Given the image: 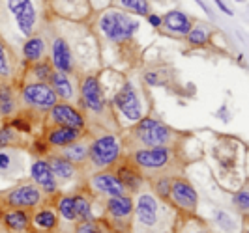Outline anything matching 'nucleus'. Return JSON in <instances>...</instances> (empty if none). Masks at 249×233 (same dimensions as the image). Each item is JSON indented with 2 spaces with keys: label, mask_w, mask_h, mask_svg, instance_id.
<instances>
[{
  "label": "nucleus",
  "mask_w": 249,
  "mask_h": 233,
  "mask_svg": "<svg viewBox=\"0 0 249 233\" xmlns=\"http://www.w3.org/2000/svg\"><path fill=\"white\" fill-rule=\"evenodd\" d=\"M100 28L111 41L122 43V41H127L137 32L139 23L135 19H131L129 15H125V13L111 10V12L103 13V17L100 21Z\"/></svg>",
  "instance_id": "f257e3e1"
},
{
  "label": "nucleus",
  "mask_w": 249,
  "mask_h": 233,
  "mask_svg": "<svg viewBox=\"0 0 249 233\" xmlns=\"http://www.w3.org/2000/svg\"><path fill=\"white\" fill-rule=\"evenodd\" d=\"M135 138L146 147H167L173 142V131L165 123L144 118L135 125Z\"/></svg>",
  "instance_id": "f03ea898"
},
{
  "label": "nucleus",
  "mask_w": 249,
  "mask_h": 233,
  "mask_svg": "<svg viewBox=\"0 0 249 233\" xmlns=\"http://www.w3.org/2000/svg\"><path fill=\"white\" fill-rule=\"evenodd\" d=\"M88 157L96 168H105L112 162H116L120 157V144L118 138L112 135L100 136L88 146Z\"/></svg>",
  "instance_id": "7ed1b4c3"
},
{
  "label": "nucleus",
  "mask_w": 249,
  "mask_h": 233,
  "mask_svg": "<svg viewBox=\"0 0 249 233\" xmlns=\"http://www.w3.org/2000/svg\"><path fill=\"white\" fill-rule=\"evenodd\" d=\"M21 97L28 107H34L37 110H51L58 101L53 88L47 82H30L23 86Z\"/></svg>",
  "instance_id": "20e7f679"
},
{
  "label": "nucleus",
  "mask_w": 249,
  "mask_h": 233,
  "mask_svg": "<svg viewBox=\"0 0 249 233\" xmlns=\"http://www.w3.org/2000/svg\"><path fill=\"white\" fill-rule=\"evenodd\" d=\"M133 160L142 170H161L171 160V149L169 147H146L137 149L133 153Z\"/></svg>",
  "instance_id": "39448f33"
},
{
  "label": "nucleus",
  "mask_w": 249,
  "mask_h": 233,
  "mask_svg": "<svg viewBox=\"0 0 249 233\" xmlns=\"http://www.w3.org/2000/svg\"><path fill=\"white\" fill-rule=\"evenodd\" d=\"M114 107L124 114L129 122H139L142 110H141V101H139L137 93L129 82H125L124 88L114 95Z\"/></svg>",
  "instance_id": "423d86ee"
},
{
  "label": "nucleus",
  "mask_w": 249,
  "mask_h": 233,
  "mask_svg": "<svg viewBox=\"0 0 249 233\" xmlns=\"http://www.w3.org/2000/svg\"><path fill=\"white\" fill-rule=\"evenodd\" d=\"M49 118L58 127H70V129H77V131H81L85 127L83 114L77 109H73L70 103H56L49 110Z\"/></svg>",
  "instance_id": "0eeeda50"
},
{
  "label": "nucleus",
  "mask_w": 249,
  "mask_h": 233,
  "mask_svg": "<svg viewBox=\"0 0 249 233\" xmlns=\"http://www.w3.org/2000/svg\"><path fill=\"white\" fill-rule=\"evenodd\" d=\"M81 101L90 112L100 114L105 109V95L96 77H87L81 84Z\"/></svg>",
  "instance_id": "6e6552de"
},
{
  "label": "nucleus",
  "mask_w": 249,
  "mask_h": 233,
  "mask_svg": "<svg viewBox=\"0 0 249 233\" xmlns=\"http://www.w3.org/2000/svg\"><path fill=\"white\" fill-rule=\"evenodd\" d=\"M6 202L12 207L19 209L36 207L37 203L41 202V190L37 186H34V185H21V186L13 188V190H10L6 194Z\"/></svg>",
  "instance_id": "1a4fd4ad"
},
{
  "label": "nucleus",
  "mask_w": 249,
  "mask_h": 233,
  "mask_svg": "<svg viewBox=\"0 0 249 233\" xmlns=\"http://www.w3.org/2000/svg\"><path fill=\"white\" fill-rule=\"evenodd\" d=\"M169 198L175 202L178 207L184 211L193 213L197 209V192L191 185L184 181V179H175L171 181V190H169Z\"/></svg>",
  "instance_id": "9d476101"
},
{
  "label": "nucleus",
  "mask_w": 249,
  "mask_h": 233,
  "mask_svg": "<svg viewBox=\"0 0 249 233\" xmlns=\"http://www.w3.org/2000/svg\"><path fill=\"white\" fill-rule=\"evenodd\" d=\"M51 65H54V69L64 75L73 71V54L68 41L62 37H56L51 45Z\"/></svg>",
  "instance_id": "9b49d317"
},
{
  "label": "nucleus",
  "mask_w": 249,
  "mask_h": 233,
  "mask_svg": "<svg viewBox=\"0 0 249 233\" xmlns=\"http://www.w3.org/2000/svg\"><path fill=\"white\" fill-rule=\"evenodd\" d=\"M8 8L15 15V21L19 25V30L25 36H32V30L36 25V10L32 2H10Z\"/></svg>",
  "instance_id": "f8f14e48"
},
{
  "label": "nucleus",
  "mask_w": 249,
  "mask_h": 233,
  "mask_svg": "<svg viewBox=\"0 0 249 233\" xmlns=\"http://www.w3.org/2000/svg\"><path fill=\"white\" fill-rule=\"evenodd\" d=\"M92 186L101 192V194H107V196H122L124 194V185L120 183V179L116 177V173H96L92 177Z\"/></svg>",
  "instance_id": "ddd939ff"
},
{
  "label": "nucleus",
  "mask_w": 249,
  "mask_h": 233,
  "mask_svg": "<svg viewBox=\"0 0 249 233\" xmlns=\"http://www.w3.org/2000/svg\"><path fill=\"white\" fill-rule=\"evenodd\" d=\"M30 173H32V179L39 185V188H43L45 192L51 194V192L56 190V177L51 172L47 160H36V162L32 164Z\"/></svg>",
  "instance_id": "4468645a"
},
{
  "label": "nucleus",
  "mask_w": 249,
  "mask_h": 233,
  "mask_svg": "<svg viewBox=\"0 0 249 233\" xmlns=\"http://www.w3.org/2000/svg\"><path fill=\"white\" fill-rule=\"evenodd\" d=\"M137 218L142 226H154L158 222V202L150 194H141L137 202Z\"/></svg>",
  "instance_id": "2eb2a0df"
},
{
  "label": "nucleus",
  "mask_w": 249,
  "mask_h": 233,
  "mask_svg": "<svg viewBox=\"0 0 249 233\" xmlns=\"http://www.w3.org/2000/svg\"><path fill=\"white\" fill-rule=\"evenodd\" d=\"M161 25H165V28L169 30V32H175V34H180V36H187L189 32H191V19L187 17L186 13L178 12H169L165 17L161 19Z\"/></svg>",
  "instance_id": "dca6fc26"
},
{
  "label": "nucleus",
  "mask_w": 249,
  "mask_h": 233,
  "mask_svg": "<svg viewBox=\"0 0 249 233\" xmlns=\"http://www.w3.org/2000/svg\"><path fill=\"white\" fill-rule=\"evenodd\" d=\"M79 136H81V131H77V129H70V127H53L49 129V133H47V142H49L51 146H58V147H66L70 146V144H73L79 140Z\"/></svg>",
  "instance_id": "f3484780"
},
{
  "label": "nucleus",
  "mask_w": 249,
  "mask_h": 233,
  "mask_svg": "<svg viewBox=\"0 0 249 233\" xmlns=\"http://www.w3.org/2000/svg\"><path fill=\"white\" fill-rule=\"evenodd\" d=\"M49 86L53 88L54 95L64 99V101H71V99L75 97L73 84H71V80H70L68 75L53 71V75H51V78H49Z\"/></svg>",
  "instance_id": "a211bd4d"
},
{
  "label": "nucleus",
  "mask_w": 249,
  "mask_h": 233,
  "mask_svg": "<svg viewBox=\"0 0 249 233\" xmlns=\"http://www.w3.org/2000/svg\"><path fill=\"white\" fill-rule=\"evenodd\" d=\"M107 211L114 218H127L131 215V211H133V200L129 196H125V194L112 196L107 202Z\"/></svg>",
  "instance_id": "6ab92c4d"
},
{
  "label": "nucleus",
  "mask_w": 249,
  "mask_h": 233,
  "mask_svg": "<svg viewBox=\"0 0 249 233\" xmlns=\"http://www.w3.org/2000/svg\"><path fill=\"white\" fill-rule=\"evenodd\" d=\"M43 54H45V41H43V37L39 36L28 37L25 41V45H23V56H25V60L30 62V63H37V62H41Z\"/></svg>",
  "instance_id": "aec40b11"
},
{
  "label": "nucleus",
  "mask_w": 249,
  "mask_h": 233,
  "mask_svg": "<svg viewBox=\"0 0 249 233\" xmlns=\"http://www.w3.org/2000/svg\"><path fill=\"white\" fill-rule=\"evenodd\" d=\"M47 164H49L53 175L58 177V179H71L75 175V164H71L64 157H51L47 160Z\"/></svg>",
  "instance_id": "412c9836"
},
{
  "label": "nucleus",
  "mask_w": 249,
  "mask_h": 233,
  "mask_svg": "<svg viewBox=\"0 0 249 233\" xmlns=\"http://www.w3.org/2000/svg\"><path fill=\"white\" fill-rule=\"evenodd\" d=\"M4 224L13 232H25L30 224V218L25 211H12L4 215Z\"/></svg>",
  "instance_id": "4be33fe9"
},
{
  "label": "nucleus",
  "mask_w": 249,
  "mask_h": 233,
  "mask_svg": "<svg viewBox=\"0 0 249 233\" xmlns=\"http://www.w3.org/2000/svg\"><path fill=\"white\" fill-rule=\"evenodd\" d=\"M64 159H68L71 164L75 162H83V160L88 157V146L87 144H83V142H73V144H70V146L64 147L62 151Z\"/></svg>",
  "instance_id": "5701e85b"
},
{
  "label": "nucleus",
  "mask_w": 249,
  "mask_h": 233,
  "mask_svg": "<svg viewBox=\"0 0 249 233\" xmlns=\"http://www.w3.org/2000/svg\"><path fill=\"white\" fill-rule=\"evenodd\" d=\"M56 222H58V217H56V213L53 209H43V211L34 215V226L37 230H43V232L53 230L56 226Z\"/></svg>",
  "instance_id": "b1692460"
},
{
  "label": "nucleus",
  "mask_w": 249,
  "mask_h": 233,
  "mask_svg": "<svg viewBox=\"0 0 249 233\" xmlns=\"http://www.w3.org/2000/svg\"><path fill=\"white\" fill-rule=\"evenodd\" d=\"M116 177L120 179V183L124 185V188H129V190H137L139 186H141V183H142L141 175L135 170L127 168V166H122L118 170V173H116Z\"/></svg>",
  "instance_id": "393cba45"
},
{
  "label": "nucleus",
  "mask_w": 249,
  "mask_h": 233,
  "mask_svg": "<svg viewBox=\"0 0 249 233\" xmlns=\"http://www.w3.org/2000/svg\"><path fill=\"white\" fill-rule=\"evenodd\" d=\"M15 112V97L10 86H0V116H10Z\"/></svg>",
  "instance_id": "a878e982"
},
{
  "label": "nucleus",
  "mask_w": 249,
  "mask_h": 233,
  "mask_svg": "<svg viewBox=\"0 0 249 233\" xmlns=\"http://www.w3.org/2000/svg\"><path fill=\"white\" fill-rule=\"evenodd\" d=\"M73 205H75V215L77 218L83 220H92V209H90V200L87 196H73Z\"/></svg>",
  "instance_id": "bb28decb"
},
{
  "label": "nucleus",
  "mask_w": 249,
  "mask_h": 233,
  "mask_svg": "<svg viewBox=\"0 0 249 233\" xmlns=\"http://www.w3.org/2000/svg\"><path fill=\"white\" fill-rule=\"evenodd\" d=\"M187 39L191 45L195 47H202L210 41V28L206 26H197V28H191V32L187 34Z\"/></svg>",
  "instance_id": "cd10ccee"
},
{
  "label": "nucleus",
  "mask_w": 249,
  "mask_h": 233,
  "mask_svg": "<svg viewBox=\"0 0 249 233\" xmlns=\"http://www.w3.org/2000/svg\"><path fill=\"white\" fill-rule=\"evenodd\" d=\"M58 213L62 215L66 220H77L75 205H73V196L60 198V202H58Z\"/></svg>",
  "instance_id": "c85d7f7f"
},
{
  "label": "nucleus",
  "mask_w": 249,
  "mask_h": 233,
  "mask_svg": "<svg viewBox=\"0 0 249 233\" xmlns=\"http://www.w3.org/2000/svg\"><path fill=\"white\" fill-rule=\"evenodd\" d=\"M32 73L37 78V82H47L51 78V75H53V65L49 62H37L32 67Z\"/></svg>",
  "instance_id": "c756f323"
},
{
  "label": "nucleus",
  "mask_w": 249,
  "mask_h": 233,
  "mask_svg": "<svg viewBox=\"0 0 249 233\" xmlns=\"http://www.w3.org/2000/svg\"><path fill=\"white\" fill-rule=\"evenodd\" d=\"M120 4L127 10L139 13V15H150V6L144 0H122Z\"/></svg>",
  "instance_id": "7c9ffc66"
},
{
  "label": "nucleus",
  "mask_w": 249,
  "mask_h": 233,
  "mask_svg": "<svg viewBox=\"0 0 249 233\" xmlns=\"http://www.w3.org/2000/svg\"><path fill=\"white\" fill-rule=\"evenodd\" d=\"M10 75H12V63L8 60V50L0 41V77H10Z\"/></svg>",
  "instance_id": "2f4dec72"
},
{
  "label": "nucleus",
  "mask_w": 249,
  "mask_h": 233,
  "mask_svg": "<svg viewBox=\"0 0 249 233\" xmlns=\"http://www.w3.org/2000/svg\"><path fill=\"white\" fill-rule=\"evenodd\" d=\"M15 131H13L12 125H6L0 129V147H6V146H12L15 144Z\"/></svg>",
  "instance_id": "473e14b6"
},
{
  "label": "nucleus",
  "mask_w": 249,
  "mask_h": 233,
  "mask_svg": "<svg viewBox=\"0 0 249 233\" xmlns=\"http://www.w3.org/2000/svg\"><path fill=\"white\" fill-rule=\"evenodd\" d=\"M234 205L240 209V213H248L249 209V190L248 188H242L238 194H234Z\"/></svg>",
  "instance_id": "72a5a7b5"
},
{
  "label": "nucleus",
  "mask_w": 249,
  "mask_h": 233,
  "mask_svg": "<svg viewBox=\"0 0 249 233\" xmlns=\"http://www.w3.org/2000/svg\"><path fill=\"white\" fill-rule=\"evenodd\" d=\"M75 233H103V228L94 220H83L77 226Z\"/></svg>",
  "instance_id": "f704fd0d"
},
{
  "label": "nucleus",
  "mask_w": 249,
  "mask_h": 233,
  "mask_svg": "<svg viewBox=\"0 0 249 233\" xmlns=\"http://www.w3.org/2000/svg\"><path fill=\"white\" fill-rule=\"evenodd\" d=\"M215 220H217V224L223 228L225 232H231V230L234 228V224H232V220H231V217H229L227 213H223V211H215Z\"/></svg>",
  "instance_id": "c9c22d12"
},
{
  "label": "nucleus",
  "mask_w": 249,
  "mask_h": 233,
  "mask_svg": "<svg viewBox=\"0 0 249 233\" xmlns=\"http://www.w3.org/2000/svg\"><path fill=\"white\" fill-rule=\"evenodd\" d=\"M156 190H158V194H160L161 198H169V190H171V179H167V177L160 179V181L156 183Z\"/></svg>",
  "instance_id": "e433bc0d"
},
{
  "label": "nucleus",
  "mask_w": 249,
  "mask_h": 233,
  "mask_svg": "<svg viewBox=\"0 0 249 233\" xmlns=\"http://www.w3.org/2000/svg\"><path fill=\"white\" fill-rule=\"evenodd\" d=\"M12 155L6 153V151H0V172H8L12 168Z\"/></svg>",
  "instance_id": "4c0bfd02"
},
{
  "label": "nucleus",
  "mask_w": 249,
  "mask_h": 233,
  "mask_svg": "<svg viewBox=\"0 0 249 233\" xmlns=\"http://www.w3.org/2000/svg\"><path fill=\"white\" fill-rule=\"evenodd\" d=\"M12 127H13V129H21V131H25V133H28V131H30V125H28L26 122H23L21 118L13 120V122H12Z\"/></svg>",
  "instance_id": "58836bf2"
},
{
  "label": "nucleus",
  "mask_w": 249,
  "mask_h": 233,
  "mask_svg": "<svg viewBox=\"0 0 249 233\" xmlns=\"http://www.w3.org/2000/svg\"><path fill=\"white\" fill-rule=\"evenodd\" d=\"M144 80H146L148 84H152V86H158V84H160V78H158L156 73H146L144 75Z\"/></svg>",
  "instance_id": "ea45409f"
},
{
  "label": "nucleus",
  "mask_w": 249,
  "mask_h": 233,
  "mask_svg": "<svg viewBox=\"0 0 249 233\" xmlns=\"http://www.w3.org/2000/svg\"><path fill=\"white\" fill-rule=\"evenodd\" d=\"M148 23L152 26H161V17L160 15H148Z\"/></svg>",
  "instance_id": "a19ab883"
},
{
  "label": "nucleus",
  "mask_w": 249,
  "mask_h": 233,
  "mask_svg": "<svg viewBox=\"0 0 249 233\" xmlns=\"http://www.w3.org/2000/svg\"><path fill=\"white\" fill-rule=\"evenodd\" d=\"M217 116H221V118H223V122H229V114H227V109H225V107L217 112Z\"/></svg>",
  "instance_id": "79ce46f5"
},
{
  "label": "nucleus",
  "mask_w": 249,
  "mask_h": 233,
  "mask_svg": "<svg viewBox=\"0 0 249 233\" xmlns=\"http://www.w3.org/2000/svg\"><path fill=\"white\" fill-rule=\"evenodd\" d=\"M217 8H219V10H223V12L227 13V15H232V12H231V10H229V8L225 6L223 2H217Z\"/></svg>",
  "instance_id": "37998d69"
},
{
  "label": "nucleus",
  "mask_w": 249,
  "mask_h": 233,
  "mask_svg": "<svg viewBox=\"0 0 249 233\" xmlns=\"http://www.w3.org/2000/svg\"><path fill=\"white\" fill-rule=\"evenodd\" d=\"M195 233H202V232H195Z\"/></svg>",
  "instance_id": "c03bdc74"
},
{
  "label": "nucleus",
  "mask_w": 249,
  "mask_h": 233,
  "mask_svg": "<svg viewBox=\"0 0 249 233\" xmlns=\"http://www.w3.org/2000/svg\"><path fill=\"white\" fill-rule=\"evenodd\" d=\"M246 233H248V232H246Z\"/></svg>",
  "instance_id": "a18cd8bd"
}]
</instances>
